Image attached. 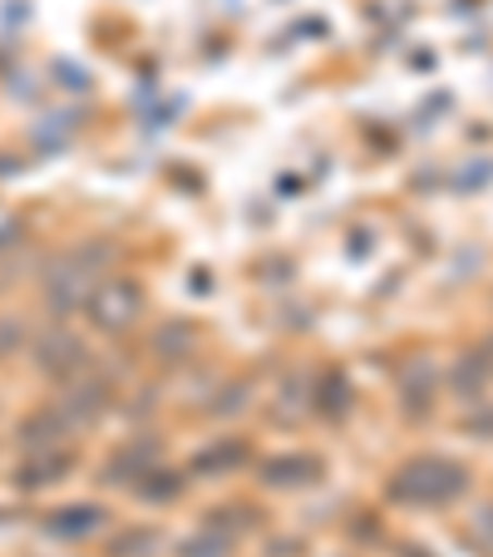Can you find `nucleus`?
Masks as SVG:
<instances>
[{
  "label": "nucleus",
  "mask_w": 493,
  "mask_h": 557,
  "mask_svg": "<svg viewBox=\"0 0 493 557\" xmlns=\"http://www.w3.org/2000/svg\"><path fill=\"white\" fill-rule=\"evenodd\" d=\"M138 311H144V292H138L128 276H114V282H104V286L95 292V301H89V315H95L104 331L134 326Z\"/></svg>",
  "instance_id": "obj_2"
},
{
  "label": "nucleus",
  "mask_w": 493,
  "mask_h": 557,
  "mask_svg": "<svg viewBox=\"0 0 493 557\" xmlns=\"http://www.w3.org/2000/svg\"><path fill=\"white\" fill-rule=\"evenodd\" d=\"M95 528H99V508H64V513H54L50 533L74 537V533H95Z\"/></svg>",
  "instance_id": "obj_6"
},
{
  "label": "nucleus",
  "mask_w": 493,
  "mask_h": 557,
  "mask_svg": "<svg viewBox=\"0 0 493 557\" xmlns=\"http://www.w3.org/2000/svg\"><path fill=\"white\" fill-rule=\"evenodd\" d=\"M227 553H232V533L222 523H202V533L183 543V557H227Z\"/></svg>",
  "instance_id": "obj_4"
},
{
  "label": "nucleus",
  "mask_w": 493,
  "mask_h": 557,
  "mask_svg": "<svg viewBox=\"0 0 493 557\" xmlns=\"http://www.w3.org/2000/svg\"><path fill=\"white\" fill-rule=\"evenodd\" d=\"M242 444H218V449H208V454H198V459H193V469L198 473H208V469H232V463H242Z\"/></svg>",
  "instance_id": "obj_8"
},
{
  "label": "nucleus",
  "mask_w": 493,
  "mask_h": 557,
  "mask_svg": "<svg viewBox=\"0 0 493 557\" xmlns=\"http://www.w3.org/2000/svg\"><path fill=\"white\" fill-rule=\"evenodd\" d=\"M321 395H325V400H316V410H325L331 420H341V414H346V385H341V375H325Z\"/></svg>",
  "instance_id": "obj_9"
},
{
  "label": "nucleus",
  "mask_w": 493,
  "mask_h": 557,
  "mask_svg": "<svg viewBox=\"0 0 493 557\" xmlns=\"http://www.w3.org/2000/svg\"><path fill=\"white\" fill-rule=\"evenodd\" d=\"M64 469H70V454L54 449V454H45V459L25 463V469H21V484H54Z\"/></svg>",
  "instance_id": "obj_5"
},
{
  "label": "nucleus",
  "mask_w": 493,
  "mask_h": 557,
  "mask_svg": "<svg viewBox=\"0 0 493 557\" xmlns=\"http://www.w3.org/2000/svg\"><path fill=\"white\" fill-rule=\"evenodd\" d=\"M45 366L50 370H70V366H85V346L70 336H54L50 346H45Z\"/></svg>",
  "instance_id": "obj_7"
},
{
  "label": "nucleus",
  "mask_w": 493,
  "mask_h": 557,
  "mask_svg": "<svg viewBox=\"0 0 493 557\" xmlns=\"http://www.w3.org/2000/svg\"><path fill=\"white\" fill-rule=\"evenodd\" d=\"M325 463L316 454H282V459L267 463V484L272 488H301V484H316Z\"/></svg>",
  "instance_id": "obj_3"
},
{
  "label": "nucleus",
  "mask_w": 493,
  "mask_h": 557,
  "mask_svg": "<svg viewBox=\"0 0 493 557\" xmlns=\"http://www.w3.org/2000/svg\"><path fill=\"white\" fill-rule=\"evenodd\" d=\"M469 488V473L464 463L444 459V454H420V459L399 463V473L390 479V498L409 508H444Z\"/></svg>",
  "instance_id": "obj_1"
}]
</instances>
